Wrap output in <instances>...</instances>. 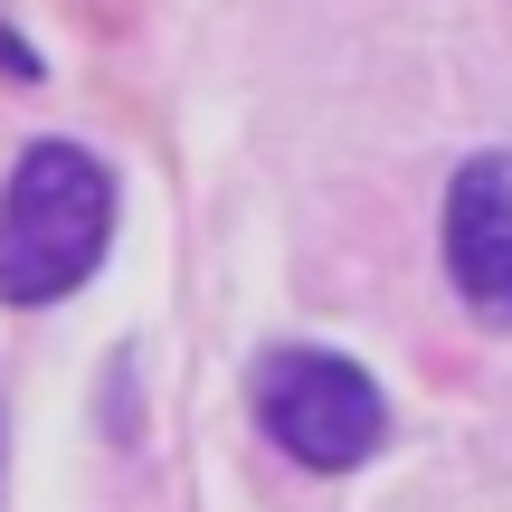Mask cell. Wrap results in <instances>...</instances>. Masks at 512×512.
<instances>
[{
    "label": "cell",
    "mask_w": 512,
    "mask_h": 512,
    "mask_svg": "<svg viewBox=\"0 0 512 512\" xmlns=\"http://www.w3.org/2000/svg\"><path fill=\"white\" fill-rule=\"evenodd\" d=\"M114 247V171L86 143L48 133L0 181V304H67Z\"/></svg>",
    "instance_id": "6da1fadb"
},
{
    "label": "cell",
    "mask_w": 512,
    "mask_h": 512,
    "mask_svg": "<svg viewBox=\"0 0 512 512\" xmlns=\"http://www.w3.org/2000/svg\"><path fill=\"white\" fill-rule=\"evenodd\" d=\"M247 408L266 427L275 456H294L304 475H351L389 446V399L351 351L323 342H275L247 380Z\"/></svg>",
    "instance_id": "7a4b0ae2"
},
{
    "label": "cell",
    "mask_w": 512,
    "mask_h": 512,
    "mask_svg": "<svg viewBox=\"0 0 512 512\" xmlns=\"http://www.w3.org/2000/svg\"><path fill=\"white\" fill-rule=\"evenodd\" d=\"M437 247H446V285L465 294V313L494 323V332H512V152L456 162Z\"/></svg>",
    "instance_id": "3957f363"
},
{
    "label": "cell",
    "mask_w": 512,
    "mask_h": 512,
    "mask_svg": "<svg viewBox=\"0 0 512 512\" xmlns=\"http://www.w3.org/2000/svg\"><path fill=\"white\" fill-rule=\"evenodd\" d=\"M0 67H10V76H38V57H29V48H19V38H10V29H0Z\"/></svg>",
    "instance_id": "277c9868"
}]
</instances>
